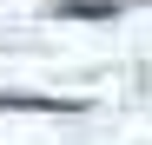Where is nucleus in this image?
I'll return each instance as SVG.
<instances>
[{"label": "nucleus", "mask_w": 152, "mask_h": 145, "mask_svg": "<svg viewBox=\"0 0 152 145\" xmlns=\"http://www.w3.org/2000/svg\"><path fill=\"white\" fill-rule=\"evenodd\" d=\"M0 112H86L80 99H40V92H0Z\"/></svg>", "instance_id": "obj_1"}, {"label": "nucleus", "mask_w": 152, "mask_h": 145, "mask_svg": "<svg viewBox=\"0 0 152 145\" xmlns=\"http://www.w3.org/2000/svg\"><path fill=\"white\" fill-rule=\"evenodd\" d=\"M53 13H60V20H119L126 0H60Z\"/></svg>", "instance_id": "obj_2"}]
</instances>
